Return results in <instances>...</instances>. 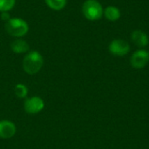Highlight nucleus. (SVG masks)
I'll return each instance as SVG.
<instances>
[{
  "mask_svg": "<svg viewBox=\"0 0 149 149\" xmlns=\"http://www.w3.org/2000/svg\"><path fill=\"white\" fill-rule=\"evenodd\" d=\"M44 65L43 56L37 51H31L28 52L23 60L24 71L30 75L38 73Z\"/></svg>",
  "mask_w": 149,
  "mask_h": 149,
  "instance_id": "obj_1",
  "label": "nucleus"
},
{
  "mask_svg": "<svg viewBox=\"0 0 149 149\" xmlns=\"http://www.w3.org/2000/svg\"><path fill=\"white\" fill-rule=\"evenodd\" d=\"M4 27L9 35L16 38L24 37L29 31L28 24L24 19L18 17L10 18L7 22H5Z\"/></svg>",
  "mask_w": 149,
  "mask_h": 149,
  "instance_id": "obj_2",
  "label": "nucleus"
},
{
  "mask_svg": "<svg viewBox=\"0 0 149 149\" xmlns=\"http://www.w3.org/2000/svg\"><path fill=\"white\" fill-rule=\"evenodd\" d=\"M82 12L85 17L90 21H97L104 15L101 3L97 0H86L82 5Z\"/></svg>",
  "mask_w": 149,
  "mask_h": 149,
  "instance_id": "obj_3",
  "label": "nucleus"
},
{
  "mask_svg": "<svg viewBox=\"0 0 149 149\" xmlns=\"http://www.w3.org/2000/svg\"><path fill=\"white\" fill-rule=\"evenodd\" d=\"M45 107V102L43 99L38 96L26 98L24 103V111L29 114H37L40 113Z\"/></svg>",
  "mask_w": 149,
  "mask_h": 149,
  "instance_id": "obj_4",
  "label": "nucleus"
},
{
  "mask_svg": "<svg viewBox=\"0 0 149 149\" xmlns=\"http://www.w3.org/2000/svg\"><path fill=\"white\" fill-rule=\"evenodd\" d=\"M109 52L114 56H126L130 51V45L127 41L120 38L113 39L109 45Z\"/></svg>",
  "mask_w": 149,
  "mask_h": 149,
  "instance_id": "obj_5",
  "label": "nucleus"
},
{
  "mask_svg": "<svg viewBox=\"0 0 149 149\" xmlns=\"http://www.w3.org/2000/svg\"><path fill=\"white\" fill-rule=\"evenodd\" d=\"M148 62L149 52L143 49L134 52L130 58V64L135 69H141L145 67Z\"/></svg>",
  "mask_w": 149,
  "mask_h": 149,
  "instance_id": "obj_6",
  "label": "nucleus"
},
{
  "mask_svg": "<svg viewBox=\"0 0 149 149\" xmlns=\"http://www.w3.org/2000/svg\"><path fill=\"white\" fill-rule=\"evenodd\" d=\"M17 132L16 125L10 120H0V138L2 139H10Z\"/></svg>",
  "mask_w": 149,
  "mask_h": 149,
  "instance_id": "obj_7",
  "label": "nucleus"
},
{
  "mask_svg": "<svg viewBox=\"0 0 149 149\" xmlns=\"http://www.w3.org/2000/svg\"><path fill=\"white\" fill-rule=\"evenodd\" d=\"M131 39L134 45H136L141 48L146 47L148 45L149 42L148 34L141 30L134 31L131 34Z\"/></svg>",
  "mask_w": 149,
  "mask_h": 149,
  "instance_id": "obj_8",
  "label": "nucleus"
},
{
  "mask_svg": "<svg viewBox=\"0 0 149 149\" xmlns=\"http://www.w3.org/2000/svg\"><path fill=\"white\" fill-rule=\"evenodd\" d=\"M10 49L15 53H25L29 51L30 45L25 40L17 38L10 43Z\"/></svg>",
  "mask_w": 149,
  "mask_h": 149,
  "instance_id": "obj_9",
  "label": "nucleus"
},
{
  "mask_svg": "<svg viewBox=\"0 0 149 149\" xmlns=\"http://www.w3.org/2000/svg\"><path fill=\"white\" fill-rule=\"evenodd\" d=\"M104 16L107 20L111 22H115L120 18L121 12L120 9H118L117 7L113 5H109L104 10Z\"/></svg>",
  "mask_w": 149,
  "mask_h": 149,
  "instance_id": "obj_10",
  "label": "nucleus"
},
{
  "mask_svg": "<svg viewBox=\"0 0 149 149\" xmlns=\"http://www.w3.org/2000/svg\"><path fill=\"white\" fill-rule=\"evenodd\" d=\"M45 1L48 7L55 10H62L65 6L67 2V0H45Z\"/></svg>",
  "mask_w": 149,
  "mask_h": 149,
  "instance_id": "obj_11",
  "label": "nucleus"
},
{
  "mask_svg": "<svg viewBox=\"0 0 149 149\" xmlns=\"http://www.w3.org/2000/svg\"><path fill=\"white\" fill-rule=\"evenodd\" d=\"M15 95L19 99H24L28 95V88L24 84H17L14 87Z\"/></svg>",
  "mask_w": 149,
  "mask_h": 149,
  "instance_id": "obj_12",
  "label": "nucleus"
},
{
  "mask_svg": "<svg viewBox=\"0 0 149 149\" xmlns=\"http://www.w3.org/2000/svg\"><path fill=\"white\" fill-rule=\"evenodd\" d=\"M16 0H0V11H9L15 5Z\"/></svg>",
  "mask_w": 149,
  "mask_h": 149,
  "instance_id": "obj_13",
  "label": "nucleus"
},
{
  "mask_svg": "<svg viewBox=\"0 0 149 149\" xmlns=\"http://www.w3.org/2000/svg\"><path fill=\"white\" fill-rule=\"evenodd\" d=\"M1 17H2V19H3V21L7 22V21L10 18V14H9L7 11H4V12H2V14H1Z\"/></svg>",
  "mask_w": 149,
  "mask_h": 149,
  "instance_id": "obj_14",
  "label": "nucleus"
}]
</instances>
